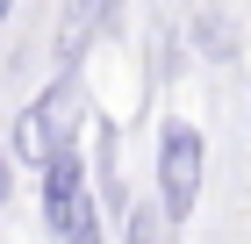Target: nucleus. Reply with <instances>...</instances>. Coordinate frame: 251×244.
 <instances>
[{
    "mask_svg": "<svg viewBox=\"0 0 251 244\" xmlns=\"http://www.w3.org/2000/svg\"><path fill=\"white\" fill-rule=\"evenodd\" d=\"M65 244H108V230H100V201H94V194H86V201H79V216L65 223Z\"/></svg>",
    "mask_w": 251,
    "mask_h": 244,
    "instance_id": "5",
    "label": "nucleus"
},
{
    "mask_svg": "<svg viewBox=\"0 0 251 244\" xmlns=\"http://www.w3.org/2000/svg\"><path fill=\"white\" fill-rule=\"evenodd\" d=\"M7 15H15V0H0V22H7Z\"/></svg>",
    "mask_w": 251,
    "mask_h": 244,
    "instance_id": "8",
    "label": "nucleus"
},
{
    "mask_svg": "<svg viewBox=\"0 0 251 244\" xmlns=\"http://www.w3.org/2000/svg\"><path fill=\"white\" fill-rule=\"evenodd\" d=\"M122 244H165V216H158V201H151V208H129Z\"/></svg>",
    "mask_w": 251,
    "mask_h": 244,
    "instance_id": "6",
    "label": "nucleus"
},
{
    "mask_svg": "<svg viewBox=\"0 0 251 244\" xmlns=\"http://www.w3.org/2000/svg\"><path fill=\"white\" fill-rule=\"evenodd\" d=\"M36 187H43V230L65 237V223H72L79 201H86V151H79V144H58L36 165Z\"/></svg>",
    "mask_w": 251,
    "mask_h": 244,
    "instance_id": "2",
    "label": "nucleus"
},
{
    "mask_svg": "<svg viewBox=\"0 0 251 244\" xmlns=\"http://www.w3.org/2000/svg\"><path fill=\"white\" fill-rule=\"evenodd\" d=\"M29 115L43 122V144L58 151V144H79V115H86V86L79 79H58L43 101H29Z\"/></svg>",
    "mask_w": 251,
    "mask_h": 244,
    "instance_id": "3",
    "label": "nucleus"
},
{
    "mask_svg": "<svg viewBox=\"0 0 251 244\" xmlns=\"http://www.w3.org/2000/svg\"><path fill=\"white\" fill-rule=\"evenodd\" d=\"M7 194H15V158L0 151V201H7Z\"/></svg>",
    "mask_w": 251,
    "mask_h": 244,
    "instance_id": "7",
    "label": "nucleus"
},
{
    "mask_svg": "<svg viewBox=\"0 0 251 244\" xmlns=\"http://www.w3.org/2000/svg\"><path fill=\"white\" fill-rule=\"evenodd\" d=\"M15 158H22V165H29V172H36L43 158H50V144H43V122H36V115H29V108L15 115Z\"/></svg>",
    "mask_w": 251,
    "mask_h": 244,
    "instance_id": "4",
    "label": "nucleus"
},
{
    "mask_svg": "<svg viewBox=\"0 0 251 244\" xmlns=\"http://www.w3.org/2000/svg\"><path fill=\"white\" fill-rule=\"evenodd\" d=\"M201 180H208V136L194 122H158V216L187 223L201 208Z\"/></svg>",
    "mask_w": 251,
    "mask_h": 244,
    "instance_id": "1",
    "label": "nucleus"
}]
</instances>
